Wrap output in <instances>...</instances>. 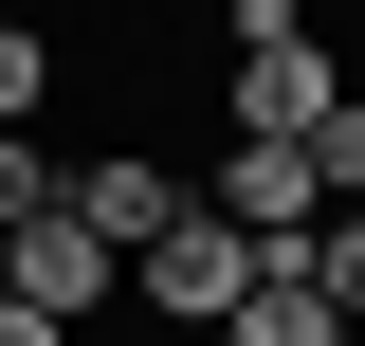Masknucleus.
Wrapping results in <instances>:
<instances>
[{
    "label": "nucleus",
    "mask_w": 365,
    "mask_h": 346,
    "mask_svg": "<svg viewBox=\"0 0 365 346\" xmlns=\"http://www.w3.org/2000/svg\"><path fill=\"white\" fill-rule=\"evenodd\" d=\"M182 201H201V219H237V237H256V256H292V237H311V146H220V164H201V182H182Z\"/></svg>",
    "instance_id": "obj_4"
},
{
    "label": "nucleus",
    "mask_w": 365,
    "mask_h": 346,
    "mask_svg": "<svg viewBox=\"0 0 365 346\" xmlns=\"http://www.w3.org/2000/svg\"><path fill=\"white\" fill-rule=\"evenodd\" d=\"M128 292L165 310V328H237V292H256V237H237V219H201V201H182L165 237H146V256H128Z\"/></svg>",
    "instance_id": "obj_2"
},
{
    "label": "nucleus",
    "mask_w": 365,
    "mask_h": 346,
    "mask_svg": "<svg viewBox=\"0 0 365 346\" xmlns=\"http://www.w3.org/2000/svg\"><path fill=\"white\" fill-rule=\"evenodd\" d=\"M55 164H73V146H37V128H0V237H19V219H55Z\"/></svg>",
    "instance_id": "obj_7"
},
{
    "label": "nucleus",
    "mask_w": 365,
    "mask_h": 346,
    "mask_svg": "<svg viewBox=\"0 0 365 346\" xmlns=\"http://www.w3.org/2000/svg\"><path fill=\"white\" fill-rule=\"evenodd\" d=\"M347 110H365V73H347Z\"/></svg>",
    "instance_id": "obj_12"
},
{
    "label": "nucleus",
    "mask_w": 365,
    "mask_h": 346,
    "mask_svg": "<svg viewBox=\"0 0 365 346\" xmlns=\"http://www.w3.org/2000/svg\"><path fill=\"white\" fill-rule=\"evenodd\" d=\"M220 346H347V310L311 292V237H292V256H256V292H237V328Z\"/></svg>",
    "instance_id": "obj_6"
},
{
    "label": "nucleus",
    "mask_w": 365,
    "mask_h": 346,
    "mask_svg": "<svg viewBox=\"0 0 365 346\" xmlns=\"http://www.w3.org/2000/svg\"><path fill=\"white\" fill-rule=\"evenodd\" d=\"M55 219H91L110 256H146V237L182 219V164H146V146H73V164H55Z\"/></svg>",
    "instance_id": "obj_5"
},
{
    "label": "nucleus",
    "mask_w": 365,
    "mask_h": 346,
    "mask_svg": "<svg viewBox=\"0 0 365 346\" xmlns=\"http://www.w3.org/2000/svg\"><path fill=\"white\" fill-rule=\"evenodd\" d=\"M37 91H55V37H37V19H0V128H37Z\"/></svg>",
    "instance_id": "obj_9"
},
{
    "label": "nucleus",
    "mask_w": 365,
    "mask_h": 346,
    "mask_svg": "<svg viewBox=\"0 0 365 346\" xmlns=\"http://www.w3.org/2000/svg\"><path fill=\"white\" fill-rule=\"evenodd\" d=\"M0 346H73V328H55V310H19V292H0Z\"/></svg>",
    "instance_id": "obj_11"
},
{
    "label": "nucleus",
    "mask_w": 365,
    "mask_h": 346,
    "mask_svg": "<svg viewBox=\"0 0 365 346\" xmlns=\"http://www.w3.org/2000/svg\"><path fill=\"white\" fill-rule=\"evenodd\" d=\"M347 110V55L329 37H274V55H220V146H311Z\"/></svg>",
    "instance_id": "obj_1"
},
{
    "label": "nucleus",
    "mask_w": 365,
    "mask_h": 346,
    "mask_svg": "<svg viewBox=\"0 0 365 346\" xmlns=\"http://www.w3.org/2000/svg\"><path fill=\"white\" fill-rule=\"evenodd\" d=\"M311 292H329V310L365 328V219H311Z\"/></svg>",
    "instance_id": "obj_10"
},
{
    "label": "nucleus",
    "mask_w": 365,
    "mask_h": 346,
    "mask_svg": "<svg viewBox=\"0 0 365 346\" xmlns=\"http://www.w3.org/2000/svg\"><path fill=\"white\" fill-rule=\"evenodd\" d=\"M311 201H329V219H365V110H329V128H311Z\"/></svg>",
    "instance_id": "obj_8"
},
{
    "label": "nucleus",
    "mask_w": 365,
    "mask_h": 346,
    "mask_svg": "<svg viewBox=\"0 0 365 346\" xmlns=\"http://www.w3.org/2000/svg\"><path fill=\"white\" fill-rule=\"evenodd\" d=\"M0 292H19V310H55V328H91V310L128 292V256H110L91 219H19V237H0Z\"/></svg>",
    "instance_id": "obj_3"
}]
</instances>
